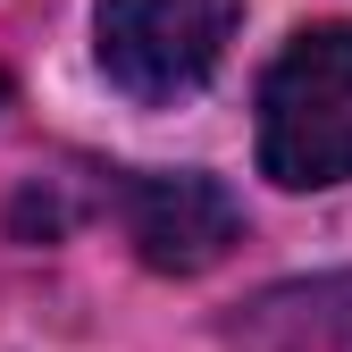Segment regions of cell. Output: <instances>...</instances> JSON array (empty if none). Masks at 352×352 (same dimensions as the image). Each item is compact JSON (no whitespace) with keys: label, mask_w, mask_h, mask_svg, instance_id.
I'll use <instances>...</instances> for the list:
<instances>
[{"label":"cell","mask_w":352,"mask_h":352,"mask_svg":"<svg viewBox=\"0 0 352 352\" xmlns=\"http://www.w3.org/2000/svg\"><path fill=\"white\" fill-rule=\"evenodd\" d=\"M260 176L319 193L352 176V25L294 34L260 76Z\"/></svg>","instance_id":"1"},{"label":"cell","mask_w":352,"mask_h":352,"mask_svg":"<svg viewBox=\"0 0 352 352\" xmlns=\"http://www.w3.org/2000/svg\"><path fill=\"white\" fill-rule=\"evenodd\" d=\"M235 0H101L93 9V51H101V76L118 84L126 101H185L218 76L235 42Z\"/></svg>","instance_id":"2"},{"label":"cell","mask_w":352,"mask_h":352,"mask_svg":"<svg viewBox=\"0 0 352 352\" xmlns=\"http://www.w3.org/2000/svg\"><path fill=\"white\" fill-rule=\"evenodd\" d=\"M118 218H126V235H135L143 269H160V277H201V269H218V260L243 243L235 193L218 185V176H193V168L126 176L118 185Z\"/></svg>","instance_id":"3"},{"label":"cell","mask_w":352,"mask_h":352,"mask_svg":"<svg viewBox=\"0 0 352 352\" xmlns=\"http://www.w3.org/2000/svg\"><path fill=\"white\" fill-rule=\"evenodd\" d=\"M0 101H9V76H0Z\"/></svg>","instance_id":"4"}]
</instances>
